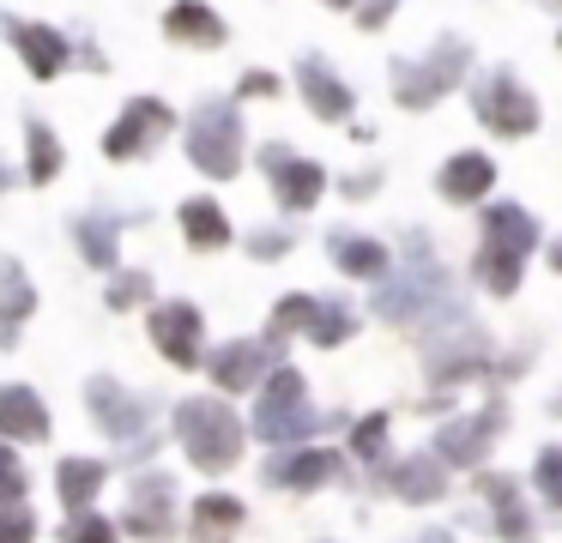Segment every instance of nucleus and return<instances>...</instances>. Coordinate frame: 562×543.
<instances>
[{
    "label": "nucleus",
    "instance_id": "f257e3e1",
    "mask_svg": "<svg viewBox=\"0 0 562 543\" xmlns=\"http://www.w3.org/2000/svg\"><path fill=\"white\" fill-rule=\"evenodd\" d=\"M176 434H182L194 471H212V477L231 471L236 459H243V441H248L243 417H236L224 398H182V405H176Z\"/></svg>",
    "mask_w": 562,
    "mask_h": 543
},
{
    "label": "nucleus",
    "instance_id": "f03ea898",
    "mask_svg": "<svg viewBox=\"0 0 562 543\" xmlns=\"http://www.w3.org/2000/svg\"><path fill=\"white\" fill-rule=\"evenodd\" d=\"M538 241V224L520 205H490L484 212V248H477V278H484L490 296H514L520 284V265Z\"/></svg>",
    "mask_w": 562,
    "mask_h": 543
},
{
    "label": "nucleus",
    "instance_id": "7ed1b4c3",
    "mask_svg": "<svg viewBox=\"0 0 562 543\" xmlns=\"http://www.w3.org/2000/svg\"><path fill=\"white\" fill-rule=\"evenodd\" d=\"M188 163L212 181H231L243 169V115L231 97H206L188 121Z\"/></svg>",
    "mask_w": 562,
    "mask_h": 543
},
{
    "label": "nucleus",
    "instance_id": "20e7f679",
    "mask_svg": "<svg viewBox=\"0 0 562 543\" xmlns=\"http://www.w3.org/2000/svg\"><path fill=\"white\" fill-rule=\"evenodd\" d=\"M315 410H308V381L296 369H272L255 405V434L272 446H303L315 434Z\"/></svg>",
    "mask_w": 562,
    "mask_h": 543
},
{
    "label": "nucleus",
    "instance_id": "39448f33",
    "mask_svg": "<svg viewBox=\"0 0 562 543\" xmlns=\"http://www.w3.org/2000/svg\"><path fill=\"white\" fill-rule=\"evenodd\" d=\"M465 67H472L465 36H441L424 60H393V97H400L405 109H429L436 97H448L453 84L465 79Z\"/></svg>",
    "mask_w": 562,
    "mask_h": 543
},
{
    "label": "nucleus",
    "instance_id": "423d86ee",
    "mask_svg": "<svg viewBox=\"0 0 562 543\" xmlns=\"http://www.w3.org/2000/svg\"><path fill=\"white\" fill-rule=\"evenodd\" d=\"M170 127H176V109L170 103H158V97H134V103L122 109V121L103 133V157H115V163L146 157L158 139H170Z\"/></svg>",
    "mask_w": 562,
    "mask_h": 543
},
{
    "label": "nucleus",
    "instance_id": "0eeeda50",
    "mask_svg": "<svg viewBox=\"0 0 562 543\" xmlns=\"http://www.w3.org/2000/svg\"><path fill=\"white\" fill-rule=\"evenodd\" d=\"M472 103H477V121H484L490 133H532L538 127V103H532V91H526L514 72H490V79H477V91H472Z\"/></svg>",
    "mask_w": 562,
    "mask_h": 543
},
{
    "label": "nucleus",
    "instance_id": "6e6552de",
    "mask_svg": "<svg viewBox=\"0 0 562 543\" xmlns=\"http://www.w3.org/2000/svg\"><path fill=\"white\" fill-rule=\"evenodd\" d=\"M86 410H91L98 429L115 434V441H146L151 405H146V398H134L122 381H110V374H91V381H86Z\"/></svg>",
    "mask_w": 562,
    "mask_h": 543
},
{
    "label": "nucleus",
    "instance_id": "1a4fd4ad",
    "mask_svg": "<svg viewBox=\"0 0 562 543\" xmlns=\"http://www.w3.org/2000/svg\"><path fill=\"white\" fill-rule=\"evenodd\" d=\"M260 169L272 176V193H279V205H284V212H308V205L321 200V188H327L321 163L296 157L291 145H267V151H260Z\"/></svg>",
    "mask_w": 562,
    "mask_h": 543
},
{
    "label": "nucleus",
    "instance_id": "9d476101",
    "mask_svg": "<svg viewBox=\"0 0 562 543\" xmlns=\"http://www.w3.org/2000/svg\"><path fill=\"white\" fill-rule=\"evenodd\" d=\"M200 338H206V320H200L194 302H158V308H151V344H158L176 369H200Z\"/></svg>",
    "mask_w": 562,
    "mask_h": 543
},
{
    "label": "nucleus",
    "instance_id": "9b49d317",
    "mask_svg": "<svg viewBox=\"0 0 562 543\" xmlns=\"http://www.w3.org/2000/svg\"><path fill=\"white\" fill-rule=\"evenodd\" d=\"M0 31L13 36L19 60H25L31 79H61L67 60H74V43H67L55 24H25V19H0Z\"/></svg>",
    "mask_w": 562,
    "mask_h": 543
},
{
    "label": "nucleus",
    "instance_id": "f8f14e48",
    "mask_svg": "<svg viewBox=\"0 0 562 543\" xmlns=\"http://www.w3.org/2000/svg\"><path fill=\"white\" fill-rule=\"evenodd\" d=\"M122 531H134V538H170L176 531V483L164 471L134 477V501L122 513Z\"/></svg>",
    "mask_w": 562,
    "mask_h": 543
},
{
    "label": "nucleus",
    "instance_id": "ddd939ff",
    "mask_svg": "<svg viewBox=\"0 0 562 543\" xmlns=\"http://www.w3.org/2000/svg\"><path fill=\"white\" fill-rule=\"evenodd\" d=\"M296 84H303L308 109H315L321 121H345V115L357 109L351 84H345L339 72H333L327 60H321V55H303V60H296Z\"/></svg>",
    "mask_w": 562,
    "mask_h": 543
},
{
    "label": "nucleus",
    "instance_id": "4468645a",
    "mask_svg": "<svg viewBox=\"0 0 562 543\" xmlns=\"http://www.w3.org/2000/svg\"><path fill=\"white\" fill-rule=\"evenodd\" d=\"M206 369H212V381H218L224 393H248L255 381H267L272 350H267V344H248V338H236V344L212 350V357H206Z\"/></svg>",
    "mask_w": 562,
    "mask_h": 543
},
{
    "label": "nucleus",
    "instance_id": "2eb2a0df",
    "mask_svg": "<svg viewBox=\"0 0 562 543\" xmlns=\"http://www.w3.org/2000/svg\"><path fill=\"white\" fill-rule=\"evenodd\" d=\"M0 441H49V405L31 386H0Z\"/></svg>",
    "mask_w": 562,
    "mask_h": 543
},
{
    "label": "nucleus",
    "instance_id": "dca6fc26",
    "mask_svg": "<svg viewBox=\"0 0 562 543\" xmlns=\"http://www.w3.org/2000/svg\"><path fill=\"white\" fill-rule=\"evenodd\" d=\"M164 31H170V43H188V48H218L224 43V19L206 0H176V7L164 12Z\"/></svg>",
    "mask_w": 562,
    "mask_h": 543
},
{
    "label": "nucleus",
    "instance_id": "f3484780",
    "mask_svg": "<svg viewBox=\"0 0 562 543\" xmlns=\"http://www.w3.org/2000/svg\"><path fill=\"white\" fill-rule=\"evenodd\" d=\"M490 181H496V163H490L484 151H460V157H448V163H441V181H436V188L448 193L453 205H465V200H484Z\"/></svg>",
    "mask_w": 562,
    "mask_h": 543
},
{
    "label": "nucleus",
    "instance_id": "a211bd4d",
    "mask_svg": "<svg viewBox=\"0 0 562 543\" xmlns=\"http://www.w3.org/2000/svg\"><path fill=\"white\" fill-rule=\"evenodd\" d=\"M502 429V410L496 405H490L484 410V417H472V422H453V429H441V465H472V459H484V441H490V434H496Z\"/></svg>",
    "mask_w": 562,
    "mask_h": 543
},
{
    "label": "nucleus",
    "instance_id": "6ab92c4d",
    "mask_svg": "<svg viewBox=\"0 0 562 543\" xmlns=\"http://www.w3.org/2000/svg\"><path fill=\"white\" fill-rule=\"evenodd\" d=\"M327 248H333V265L351 272V278H387V265H393L375 236H351V229H333Z\"/></svg>",
    "mask_w": 562,
    "mask_h": 543
},
{
    "label": "nucleus",
    "instance_id": "aec40b11",
    "mask_svg": "<svg viewBox=\"0 0 562 543\" xmlns=\"http://www.w3.org/2000/svg\"><path fill=\"white\" fill-rule=\"evenodd\" d=\"M103 477H110L103 459H61V465H55V495H61L74 513H86V507L103 495Z\"/></svg>",
    "mask_w": 562,
    "mask_h": 543
},
{
    "label": "nucleus",
    "instance_id": "412c9836",
    "mask_svg": "<svg viewBox=\"0 0 562 543\" xmlns=\"http://www.w3.org/2000/svg\"><path fill=\"white\" fill-rule=\"evenodd\" d=\"M176 224H182L188 248H231V217H224L218 200H182V212H176Z\"/></svg>",
    "mask_w": 562,
    "mask_h": 543
},
{
    "label": "nucleus",
    "instance_id": "4be33fe9",
    "mask_svg": "<svg viewBox=\"0 0 562 543\" xmlns=\"http://www.w3.org/2000/svg\"><path fill=\"white\" fill-rule=\"evenodd\" d=\"M333 471H339V459H333V453H321V446H291V459L267 465V477L303 495V489H321V483H327Z\"/></svg>",
    "mask_w": 562,
    "mask_h": 543
},
{
    "label": "nucleus",
    "instance_id": "5701e85b",
    "mask_svg": "<svg viewBox=\"0 0 562 543\" xmlns=\"http://www.w3.org/2000/svg\"><path fill=\"white\" fill-rule=\"evenodd\" d=\"M31 308H37V284L19 260H0V338H13V326L31 320Z\"/></svg>",
    "mask_w": 562,
    "mask_h": 543
},
{
    "label": "nucleus",
    "instance_id": "b1692460",
    "mask_svg": "<svg viewBox=\"0 0 562 543\" xmlns=\"http://www.w3.org/2000/svg\"><path fill=\"white\" fill-rule=\"evenodd\" d=\"M243 525V501L236 495H200L194 501V543H231Z\"/></svg>",
    "mask_w": 562,
    "mask_h": 543
},
{
    "label": "nucleus",
    "instance_id": "393cba45",
    "mask_svg": "<svg viewBox=\"0 0 562 543\" xmlns=\"http://www.w3.org/2000/svg\"><path fill=\"white\" fill-rule=\"evenodd\" d=\"M393 495L400 501H436L441 495V459H405V465L387 471Z\"/></svg>",
    "mask_w": 562,
    "mask_h": 543
},
{
    "label": "nucleus",
    "instance_id": "a878e982",
    "mask_svg": "<svg viewBox=\"0 0 562 543\" xmlns=\"http://www.w3.org/2000/svg\"><path fill=\"white\" fill-rule=\"evenodd\" d=\"M25 145H31V169H25V176L37 181V188H49V181L61 176V157H67L61 139H55L43 121H25Z\"/></svg>",
    "mask_w": 562,
    "mask_h": 543
},
{
    "label": "nucleus",
    "instance_id": "bb28decb",
    "mask_svg": "<svg viewBox=\"0 0 562 543\" xmlns=\"http://www.w3.org/2000/svg\"><path fill=\"white\" fill-rule=\"evenodd\" d=\"M351 326H357V314L345 308V302H321L315 296V314H308V338H315V344H345Z\"/></svg>",
    "mask_w": 562,
    "mask_h": 543
},
{
    "label": "nucleus",
    "instance_id": "cd10ccee",
    "mask_svg": "<svg viewBox=\"0 0 562 543\" xmlns=\"http://www.w3.org/2000/svg\"><path fill=\"white\" fill-rule=\"evenodd\" d=\"M79 248H86L91 265H103V272H110V265H115V224L86 217V224H79Z\"/></svg>",
    "mask_w": 562,
    "mask_h": 543
},
{
    "label": "nucleus",
    "instance_id": "c85d7f7f",
    "mask_svg": "<svg viewBox=\"0 0 562 543\" xmlns=\"http://www.w3.org/2000/svg\"><path fill=\"white\" fill-rule=\"evenodd\" d=\"M31 538H37V513L25 507V495L0 501V543H31Z\"/></svg>",
    "mask_w": 562,
    "mask_h": 543
},
{
    "label": "nucleus",
    "instance_id": "c756f323",
    "mask_svg": "<svg viewBox=\"0 0 562 543\" xmlns=\"http://www.w3.org/2000/svg\"><path fill=\"white\" fill-rule=\"evenodd\" d=\"M122 538V525H115V519H103V513H74L67 519V543H115Z\"/></svg>",
    "mask_w": 562,
    "mask_h": 543
},
{
    "label": "nucleus",
    "instance_id": "7c9ffc66",
    "mask_svg": "<svg viewBox=\"0 0 562 543\" xmlns=\"http://www.w3.org/2000/svg\"><path fill=\"white\" fill-rule=\"evenodd\" d=\"M308 314H315V296H284L279 314H272V344H279L284 332H296V326L308 332Z\"/></svg>",
    "mask_w": 562,
    "mask_h": 543
},
{
    "label": "nucleus",
    "instance_id": "2f4dec72",
    "mask_svg": "<svg viewBox=\"0 0 562 543\" xmlns=\"http://www.w3.org/2000/svg\"><path fill=\"white\" fill-rule=\"evenodd\" d=\"M151 296V278L146 272H115L110 278V308H139Z\"/></svg>",
    "mask_w": 562,
    "mask_h": 543
},
{
    "label": "nucleus",
    "instance_id": "473e14b6",
    "mask_svg": "<svg viewBox=\"0 0 562 543\" xmlns=\"http://www.w3.org/2000/svg\"><path fill=\"white\" fill-rule=\"evenodd\" d=\"M381 446H387V417H363L351 434V453L357 459H381Z\"/></svg>",
    "mask_w": 562,
    "mask_h": 543
},
{
    "label": "nucleus",
    "instance_id": "72a5a7b5",
    "mask_svg": "<svg viewBox=\"0 0 562 543\" xmlns=\"http://www.w3.org/2000/svg\"><path fill=\"white\" fill-rule=\"evenodd\" d=\"M25 495V465H19V453L7 441H0V501H19Z\"/></svg>",
    "mask_w": 562,
    "mask_h": 543
},
{
    "label": "nucleus",
    "instance_id": "f704fd0d",
    "mask_svg": "<svg viewBox=\"0 0 562 543\" xmlns=\"http://www.w3.org/2000/svg\"><path fill=\"white\" fill-rule=\"evenodd\" d=\"M248 248H255V260H279V253L291 248V236H284V229H255Z\"/></svg>",
    "mask_w": 562,
    "mask_h": 543
},
{
    "label": "nucleus",
    "instance_id": "c9c22d12",
    "mask_svg": "<svg viewBox=\"0 0 562 543\" xmlns=\"http://www.w3.org/2000/svg\"><path fill=\"white\" fill-rule=\"evenodd\" d=\"M538 483H544L550 501H562V453H544V459H538Z\"/></svg>",
    "mask_w": 562,
    "mask_h": 543
},
{
    "label": "nucleus",
    "instance_id": "e433bc0d",
    "mask_svg": "<svg viewBox=\"0 0 562 543\" xmlns=\"http://www.w3.org/2000/svg\"><path fill=\"white\" fill-rule=\"evenodd\" d=\"M393 7H400V0H369V7L357 12V24H363V31H381V24L393 19Z\"/></svg>",
    "mask_w": 562,
    "mask_h": 543
},
{
    "label": "nucleus",
    "instance_id": "4c0bfd02",
    "mask_svg": "<svg viewBox=\"0 0 562 543\" xmlns=\"http://www.w3.org/2000/svg\"><path fill=\"white\" fill-rule=\"evenodd\" d=\"M243 91L267 97V91H279V79H272V72H248V79H243Z\"/></svg>",
    "mask_w": 562,
    "mask_h": 543
},
{
    "label": "nucleus",
    "instance_id": "58836bf2",
    "mask_svg": "<svg viewBox=\"0 0 562 543\" xmlns=\"http://www.w3.org/2000/svg\"><path fill=\"white\" fill-rule=\"evenodd\" d=\"M417 543H448V531H429V538H417Z\"/></svg>",
    "mask_w": 562,
    "mask_h": 543
},
{
    "label": "nucleus",
    "instance_id": "ea45409f",
    "mask_svg": "<svg viewBox=\"0 0 562 543\" xmlns=\"http://www.w3.org/2000/svg\"><path fill=\"white\" fill-rule=\"evenodd\" d=\"M550 265H557V272H562V241H557V253H550Z\"/></svg>",
    "mask_w": 562,
    "mask_h": 543
},
{
    "label": "nucleus",
    "instance_id": "a19ab883",
    "mask_svg": "<svg viewBox=\"0 0 562 543\" xmlns=\"http://www.w3.org/2000/svg\"><path fill=\"white\" fill-rule=\"evenodd\" d=\"M327 7H357V0H327Z\"/></svg>",
    "mask_w": 562,
    "mask_h": 543
}]
</instances>
